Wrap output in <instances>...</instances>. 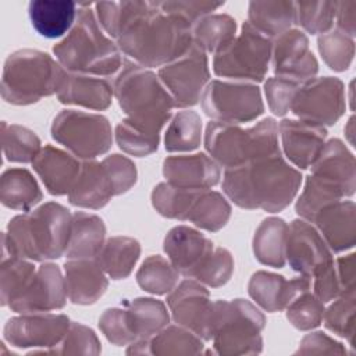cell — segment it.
Here are the masks:
<instances>
[{
    "instance_id": "obj_1",
    "label": "cell",
    "mask_w": 356,
    "mask_h": 356,
    "mask_svg": "<svg viewBox=\"0 0 356 356\" xmlns=\"http://www.w3.org/2000/svg\"><path fill=\"white\" fill-rule=\"evenodd\" d=\"M300 184V171L289 165L281 153L227 168L222 177V191L236 206L268 213L289 206Z\"/></svg>"
},
{
    "instance_id": "obj_2",
    "label": "cell",
    "mask_w": 356,
    "mask_h": 356,
    "mask_svg": "<svg viewBox=\"0 0 356 356\" xmlns=\"http://www.w3.org/2000/svg\"><path fill=\"white\" fill-rule=\"evenodd\" d=\"M115 43L134 63L145 68L163 67L185 54L193 44L192 25L164 10L160 1H149L147 10Z\"/></svg>"
},
{
    "instance_id": "obj_3",
    "label": "cell",
    "mask_w": 356,
    "mask_h": 356,
    "mask_svg": "<svg viewBox=\"0 0 356 356\" xmlns=\"http://www.w3.org/2000/svg\"><path fill=\"white\" fill-rule=\"evenodd\" d=\"M90 3L79 4L74 26L54 44L53 53L67 72L114 76L124 65L122 53L100 26Z\"/></svg>"
},
{
    "instance_id": "obj_4",
    "label": "cell",
    "mask_w": 356,
    "mask_h": 356,
    "mask_svg": "<svg viewBox=\"0 0 356 356\" xmlns=\"http://www.w3.org/2000/svg\"><path fill=\"white\" fill-rule=\"evenodd\" d=\"M72 214L56 202L13 217L1 235V245L17 256L33 261L54 260L65 254Z\"/></svg>"
},
{
    "instance_id": "obj_5",
    "label": "cell",
    "mask_w": 356,
    "mask_h": 356,
    "mask_svg": "<svg viewBox=\"0 0 356 356\" xmlns=\"http://www.w3.org/2000/svg\"><path fill=\"white\" fill-rule=\"evenodd\" d=\"M113 88L127 118L142 127L160 132L172 117L174 100L149 68L125 60L114 78Z\"/></svg>"
},
{
    "instance_id": "obj_6",
    "label": "cell",
    "mask_w": 356,
    "mask_h": 356,
    "mask_svg": "<svg viewBox=\"0 0 356 356\" xmlns=\"http://www.w3.org/2000/svg\"><path fill=\"white\" fill-rule=\"evenodd\" d=\"M67 71L50 54L22 49L11 53L3 67L1 97L15 106H26L58 93Z\"/></svg>"
},
{
    "instance_id": "obj_7",
    "label": "cell",
    "mask_w": 356,
    "mask_h": 356,
    "mask_svg": "<svg viewBox=\"0 0 356 356\" xmlns=\"http://www.w3.org/2000/svg\"><path fill=\"white\" fill-rule=\"evenodd\" d=\"M204 147L209 156L227 168L248 161L281 153L278 145V124L274 118H264L250 128L238 124L210 121L206 125Z\"/></svg>"
},
{
    "instance_id": "obj_8",
    "label": "cell",
    "mask_w": 356,
    "mask_h": 356,
    "mask_svg": "<svg viewBox=\"0 0 356 356\" xmlns=\"http://www.w3.org/2000/svg\"><path fill=\"white\" fill-rule=\"evenodd\" d=\"M264 314L249 300H216L213 342L220 355H254L261 350Z\"/></svg>"
},
{
    "instance_id": "obj_9",
    "label": "cell",
    "mask_w": 356,
    "mask_h": 356,
    "mask_svg": "<svg viewBox=\"0 0 356 356\" xmlns=\"http://www.w3.org/2000/svg\"><path fill=\"white\" fill-rule=\"evenodd\" d=\"M273 40L248 21L242 31L222 50L216 53L213 71L217 76L241 82H261L271 63Z\"/></svg>"
},
{
    "instance_id": "obj_10",
    "label": "cell",
    "mask_w": 356,
    "mask_h": 356,
    "mask_svg": "<svg viewBox=\"0 0 356 356\" xmlns=\"http://www.w3.org/2000/svg\"><path fill=\"white\" fill-rule=\"evenodd\" d=\"M50 132L56 142L83 160L107 153L113 143L110 121L96 113L63 110L54 117Z\"/></svg>"
},
{
    "instance_id": "obj_11",
    "label": "cell",
    "mask_w": 356,
    "mask_h": 356,
    "mask_svg": "<svg viewBox=\"0 0 356 356\" xmlns=\"http://www.w3.org/2000/svg\"><path fill=\"white\" fill-rule=\"evenodd\" d=\"M200 104L213 121L250 122L264 111L260 88L241 81H210L200 97Z\"/></svg>"
},
{
    "instance_id": "obj_12",
    "label": "cell",
    "mask_w": 356,
    "mask_h": 356,
    "mask_svg": "<svg viewBox=\"0 0 356 356\" xmlns=\"http://www.w3.org/2000/svg\"><path fill=\"white\" fill-rule=\"evenodd\" d=\"M345 108V88L342 81L335 76H314L305 81L291 104V111L298 120L320 127L334 125Z\"/></svg>"
},
{
    "instance_id": "obj_13",
    "label": "cell",
    "mask_w": 356,
    "mask_h": 356,
    "mask_svg": "<svg viewBox=\"0 0 356 356\" xmlns=\"http://www.w3.org/2000/svg\"><path fill=\"white\" fill-rule=\"evenodd\" d=\"M157 76L171 95L175 107H192L199 103L210 82L207 56L193 43L185 54L160 67Z\"/></svg>"
},
{
    "instance_id": "obj_14",
    "label": "cell",
    "mask_w": 356,
    "mask_h": 356,
    "mask_svg": "<svg viewBox=\"0 0 356 356\" xmlns=\"http://www.w3.org/2000/svg\"><path fill=\"white\" fill-rule=\"evenodd\" d=\"M65 314L21 313L10 318L3 330L4 341L17 348H40L31 353H47L58 345L70 328Z\"/></svg>"
},
{
    "instance_id": "obj_15",
    "label": "cell",
    "mask_w": 356,
    "mask_h": 356,
    "mask_svg": "<svg viewBox=\"0 0 356 356\" xmlns=\"http://www.w3.org/2000/svg\"><path fill=\"white\" fill-rule=\"evenodd\" d=\"M167 306L178 325L191 330L203 341L213 339L214 302L202 282L188 278L177 284L167 296Z\"/></svg>"
},
{
    "instance_id": "obj_16",
    "label": "cell",
    "mask_w": 356,
    "mask_h": 356,
    "mask_svg": "<svg viewBox=\"0 0 356 356\" xmlns=\"http://www.w3.org/2000/svg\"><path fill=\"white\" fill-rule=\"evenodd\" d=\"M271 67L275 75L300 83L314 78L318 63L309 49V39L300 29H288L274 38L271 44Z\"/></svg>"
},
{
    "instance_id": "obj_17",
    "label": "cell",
    "mask_w": 356,
    "mask_h": 356,
    "mask_svg": "<svg viewBox=\"0 0 356 356\" xmlns=\"http://www.w3.org/2000/svg\"><path fill=\"white\" fill-rule=\"evenodd\" d=\"M67 288L57 264L43 263L36 268L25 291L8 307L17 313H40L58 310L65 306Z\"/></svg>"
},
{
    "instance_id": "obj_18",
    "label": "cell",
    "mask_w": 356,
    "mask_h": 356,
    "mask_svg": "<svg viewBox=\"0 0 356 356\" xmlns=\"http://www.w3.org/2000/svg\"><path fill=\"white\" fill-rule=\"evenodd\" d=\"M285 259L292 270L312 277L332 260V254L317 228L303 218H296L288 225Z\"/></svg>"
},
{
    "instance_id": "obj_19",
    "label": "cell",
    "mask_w": 356,
    "mask_h": 356,
    "mask_svg": "<svg viewBox=\"0 0 356 356\" xmlns=\"http://www.w3.org/2000/svg\"><path fill=\"white\" fill-rule=\"evenodd\" d=\"M278 134L285 157L300 170L309 168L316 161L327 139L324 127L289 118L278 124Z\"/></svg>"
},
{
    "instance_id": "obj_20",
    "label": "cell",
    "mask_w": 356,
    "mask_h": 356,
    "mask_svg": "<svg viewBox=\"0 0 356 356\" xmlns=\"http://www.w3.org/2000/svg\"><path fill=\"white\" fill-rule=\"evenodd\" d=\"M163 248L178 273L186 278H193L195 273L214 250V243L195 228L177 225L167 232Z\"/></svg>"
},
{
    "instance_id": "obj_21",
    "label": "cell",
    "mask_w": 356,
    "mask_h": 356,
    "mask_svg": "<svg viewBox=\"0 0 356 356\" xmlns=\"http://www.w3.org/2000/svg\"><path fill=\"white\" fill-rule=\"evenodd\" d=\"M312 277L300 274L293 280L282 275L256 271L248 284L249 296L266 312L274 313L286 309V306L303 291L310 289Z\"/></svg>"
},
{
    "instance_id": "obj_22",
    "label": "cell",
    "mask_w": 356,
    "mask_h": 356,
    "mask_svg": "<svg viewBox=\"0 0 356 356\" xmlns=\"http://www.w3.org/2000/svg\"><path fill=\"white\" fill-rule=\"evenodd\" d=\"M167 182L191 189H210L218 184L220 165L206 153L170 156L163 161Z\"/></svg>"
},
{
    "instance_id": "obj_23",
    "label": "cell",
    "mask_w": 356,
    "mask_h": 356,
    "mask_svg": "<svg viewBox=\"0 0 356 356\" xmlns=\"http://www.w3.org/2000/svg\"><path fill=\"white\" fill-rule=\"evenodd\" d=\"M312 174L331 184L345 196H352L356 188L355 156L339 139L325 142L321 153L310 165Z\"/></svg>"
},
{
    "instance_id": "obj_24",
    "label": "cell",
    "mask_w": 356,
    "mask_h": 356,
    "mask_svg": "<svg viewBox=\"0 0 356 356\" xmlns=\"http://www.w3.org/2000/svg\"><path fill=\"white\" fill-rule=\"evenodd\" d=\"M32 167L50 195H68L81 170V163L74 154L51 145L40 149Z\"/></svg>"
},
{
    "instance_id": "obj_25",
    "label": "cell",
    "mask_w": 356,
    "mask_h": 356,
    "mask_svg": "<svg viewBox=\"0 0 356 356\" xmlns=\"http://www.w3.org/2000/svg\"><path fill=\"white\" fill-rule=\"evenodd\" d=\"M64 273L67 296L75 305L95 303L108 286L107 274L96 259H68Z\"/></svg>"
},
{
    "instance_id": "obj_26",
    "label": "cell",
    "mask_w": 356,
    "mask_h": 356,
    "mask_svg": "<svg viewBox=\"0 0 356 356\" xmlns=\"http://www.w3.org/2000/svg\"><path fill=\"white\" fill-rule=\"evenodd\" d=\"M331 252L341 253L353 248L356 241V206L339 200L323 209L313 221Z\"/></svg>"
},
{
    "instance_id": "obj_27",
    "label": "cell",
    "mask_w": 356,
    "mask_h": 356,
    "mask_svg": "<svg viewBox=\"0 0 356 356\" xmlns=\"http://www.w3.org/2000/svg\"><path fill=\"white\" fill-rule=\"evenodd\" d=\"M115 196L113 181L102 161L85 160L79 174L68 193L71 204L97 210L104 207Z\"/></svg>"
},
{
    "instance_id": "obj_28",
    "label": "cell",
    "mask_w": 356,
    "mask_h": 356,
    "mask_svg": "<svg viewBox=\"0 0 356 356\" xmlns=\"http://www.w3.org/2000/svg\"><path fill=\"white\" fill-rule=\"evenodd\" d=\"M114 96L113 83L107 78L67 72L57 99L64 104H75L90 110H106Z\"/></svg>"
},
{
    "instance_id": "obj_29",
    "label": "cell",
    "mask_w": 356,
    "mask_h": 356,
    "mask_svg": "<svg viewBox=\"0 0 356 356\" xmlns=\"http://www.w3.org/2000/svg\"><path fill=\"white\" fill-rule=\"evenodd\" d=\"M202 352V338L182 325H165L150 338L129 343L127 349L129 355H197Z\"/></svg>"
},
{
    "instance_id": "obj_30",
    "label": "cell",
    "mask_w": 356,
    "mask_h": 356,
    "mask_svg": "<svg viewBox=\"0 0 356 356\" xmlns=\"http://www.w3.org/2000/svg\"><path fill=\"white\" fill-rule=\"evenodd\" d=\"M78 8L79 4L67 0H33L28 6V15L39 35L54 39L71 31Z\"/></svg>"
},
{
    "instance_id": "obj_31",
    "label": "cell",
    "mask_w": 356,
    "mask_h": 356,
    "mask_svg": "<svg viewBox=\"0 0 356 356\" xmlns=\"http://www.w3.org/2000/svg\"><path fill=\"white\" fill-rule=\"evenodd\" d=\"M104 238L106 225L99 216L86 211H75L72 214L65 257L95 259L106 241Z\"/></svg>"
},
{
    "instance_id": "obj_32",
    "label": "cell",
    "mask_w": 356,
    "mask_h": 356,
    "mask_svg": "<svg viewBox=\"0 0 356 356\" xmlns=\"http://www.w3.org/2000/svg\"><path fill=\"white\" fill-rule=\"evenodd\" d=\"M43 199V193L33 178L25 168H8L0 178V200L13 210L29 211Z\"/></svg>"
},
{
    "instance_id": "obj_33",
    "label": "cell",
    "mask_w": 356,
    "mask_h": 356,
    "mask_svg": "<svg viewBox=\"0 0 356 356\" xmlns=\"http://www.w3.org/2000/svg\"><path fill=\"white\" fill-rule=\"evenodd\" d=\"M248 22L267 38H277L295 24V4L286 0L250 1Z\"/></svg>"
},
{
    "instance_id": "obj_34",
    "label": "cell",
    "mask_w": 356,
    "mask_h": 356,
    "mask_svg": "<svg viewBox=\"0 0 356 356\" xmlns=\"http://www.w3.org/2000/svg\"><path fill=\"white\" fill-rule=\"evenodd\" d=\"M288 224L278 217L264 218L253 236L254 257L264 266L281 268L285 266Z\"/></svg>"
},
{
    "instance_id": "obj_35",
    "label": "cell",
    "mask_w": 356,
    "mask_h": 356,
    "mask_svg": "<svg viewBox=\"0 0 356 356\" xmlns=\"http://www.w3.org/2000/svg\"><path fill=\"white\" fill-rule=\"evenodd\" d=\"M140 256V245L131 236H111L104 241L95 257L107 277L113 280L127 278Z\"/></svg>"
},
{
    "instance_id": "obj_36",
    "label": "cell",
    "mask_w": 356,
    "mask_h": 356,
    "mask_svg": "<svg viewBox=\"0 0 356 356\" xmlns=\"http://www.w3.org/2000/svg\"><path fill=\"white\" fill-rule=\"evenodd\" d=\"M36 267L28 259L17 256L14 252L1 246L0 268V300L1 306H8L28 286Z\"/></svg>"
},
{
    "instance_id": "obj_37",
    "label": "cell",
    "mask_w": 356,
    "mask_h": 356,
    "mask_svg": "<svg viewBox=\"0 0 356 356\" xmlns=\"http://www.w3.org/2000/svg\"><path fill=\"white\" fill-rule=\"evenodd\" d=\"M236 21L228 14H210L192 25V40L204 53H218L236 36Z\"/></svg>"
},
{
    "instance_id": "obj_38",
    "label": "cell",
    "mask_w": 356,
    "mask_h": 356,
    "mask_svg": "<svg viewBox=\"0 0 356 356\" xmlns=\"http://www.w3.org/2000/svg\"><path fill=\"white\" fill-rule=\"evenodd\" d=\"M204 189H191L160 182L152 192V204L159 214L167 218L188 221V217Z\"/></svg>"
},
{
    "instance_id": "obj_39",
    "label": "cell",
    "mask_w": 356,
    "mask_h": 356,
    "mask_svg": "<svg viewBox=\"0 0 356 356\" xmlns=\"http://www.w3.org/2000/svg\"><path fill=\"white\" fill-rule=\"evenodd\" d=\"M96 18L103 31L118 39L125 29L149 7V1H100L95 3Z\"/></svg>"
},
{
    "instance_id": "obj_40",
    "label": "cell",
    "mask_w": 356,
    "mask_h": 356,
    "mask_svg": "<svg viewBox=\"0 0 356 356\" xmlns=\"http://www.w3.org/2000/svg\"><path fill=\"white\" fill-rule=\"evenodd\" d=\"M202 142V118L193 110H182L170 118L164 136L167 152H192Z\"/></svg>"
},
{
    "instance_id": "obj_41",
    "label": "cell",
    "mask_w": 356,
    "mask_h": 356,
    "mask_svg": "<svg viewBox=\"0 0 356 356\" xmlns=\"http://www.w3.org/2000/svg\"><path fill=\"white\" fill-rule=\"evenodd\" d=\"M124 306L128 307L134 330L138 339L150 338L168 324L170 314L165 305L154 298H136L125 300Z\"/></svg>"
},
{
    "instance_id": "obj_42",
    "label": "cell",
    "mask_w": 356,
    "mask_h": 356,
    "mask_svg": "<svg viewBox=\"0 0 356 356\" xmlns=\"http://www.w3.org/2000/svg\"><path fill=\"white\" fill-rule=\"evenodd\" d=\"M343 197L339 189L321 178L310 174L306 178L303 191L298 197L295 210L298 216L309 222H313L316 216L327 206L339 202Z\"/></svg>"
},
{
    "instance_id": "obj_43",
    "label": "cell",
    "mask_w": 356,
    "mask_h": 356,
    "mask_svg": "<svg viewBox=\"0 0 356 356\" xmlns=\"http://www.w3.org/2000/svg\"><path fill=\"white\" fill-rule=\"evenodd\" d=\"M179 273L172 263L159 254L149 256L145 259L136 273L138 285L154 295L170 293L178 284Z\"/></svg>"
},
{
    "instance_id": "obj_44",
    "label": "cell",
    "mask_w": 356,
    "mask_h": 356,
    "mask_svg": "<svg viewBox=\"0 0 356 356\" xmlns=\"http://www.w3.org/2000/svg\"><path fill=\"white\" fill-rule=\"evenodd\" d=\"M1 145L4 157L11 163H32L40 152V139L26 127L1 122Z\"/></svg>"
},
{
    "instance_id": "obj_45",
    "label": "cell",
    "mask_w": 356,
    "mask_h": 356,
    "mask_svg": "<svg viewBox=\"0 0 356 356\" xmlns=\"http://www.w3.org/2000/svg\"><path fill=\"white\" fill-rule=\"evenodd\" d=\"M229 217L231 206L228 200L220 192L204 189L195 203L188 221L202 229L216 232L228 222Z\"/></svg>"
},
{
    "instance_id": "obj_46",
    "label": "cell",
    "mask_w": 356,
    "mask_h": 356,
    "mask_svg": "<svg viewBox=\"0 0 356 356\" xmlns=\"http://www.w3.org/2000/svg\"><path fill=\"white\" fill-rule=\"evenodd\" d=\"M160 132L142 127L129 118L122 120L115 128V142L127 154L143 157L157 150Z\"/></svg>"
},
{
    "instance_id": "obj_47",
    "label": "cell",
    "mask_w": 356,
    "mask_h": 356,
    "mask_svg": "<svg viewBox=\"0 0 356 356\" xmlns=\"http://www.w3.org/2000/svg\"><path fill=\"white\" fill-rule=\"evenodd\" d=\"M338 1H296L295 24L312 35H323L332 26Z\"/></svg>"
},
{
    "instance_id": "obj_48",
    "label": "cell",
    "mask_w": 356,
    "mask_h": 356,
    "mask_svg": "<svg viewBox=\"0 0 356 356\" xmlns=\"http://www.w3.org/2000/svg\"><path fill=\"white\" fill-rule=\"evenodd\" d=\"M317 44L324 63L331 70L341 72L349 68L355 54L353 38L335 28L320 35Z\"/></svg>"
},
{
    "instance_id": "obj_49",
    "label": "cell",
    "mask_w": 356,
    "mask_h": 356,
    "mask_svg": "<svg viewBox=\"0 0 356 356\" xmlns=\"http://www.w3.org/2000/svg\"><path fill=\"white\" fill-rule=\"evenodd\" d=\"M324 314V303L310 292V289L299 293L286 306V318L289 323L300 330L307 331L321 324Z\"/></svg>"
},
{
    "instance_id": "obj_50",
    "label": "cell",
    "mask_w": 356,
    "mask_h": 356,
    "mask_svg": "<svg viewBox=\"0 0 356 356\" xmlns=\"http://www.w3.org/2000/svg\"><path fill=\"white\" fill-rule=\"evenodd\" d=\"M328 309H324L323 321L327 330L343 337L352 342L355 332V293L341 295L331 300Z\"/></svg>"
},
{
    "instance_id": "obj_51",
    "label": "cell",
    "mask_w": 356,
    "mask_h": 356,
    "mask_svg": "<svg viewBox=\"0 0 356 356\" xmlns=\"http://www.w3.org/2000/svg\"><path fill=\"white\" fill-rule=\"evenodd\" d=\"M99 328L111 343L118 346L138 341L127 306L104 310L99 318Z\"/></svg>"
},
{
    "instance_id": "obj_52",
    "label": "cell",
    "mask_w": 356,
    "mask_h": 356,
    "mask_svg": "<svg viewBox=\"0 0 356 356\" xmlns=\"http://www.w3.org/2000/svg\"><path fill=\"white\" fill-rule=\"evenodd\" d=\"M234 271V259L225 248H214L209 257L195 273L193 280L203 285L218 288L227 284Z\"/></svg>"
},
{
    "instance_id": "obj_53",
    "label": "cell",
    "mask_w": 356,
    "mask_h": 356,
    "mask_svg": "<svg viewBox=\"0 0 356 356\" xmlns=\"http://www.w3.org/2000/svg\"><path fill=\"white\" fill-rule=\"evenodd\" d=\"M100 350V341L92 328L79 323H71L61 342L47 350V353L97 355Z\"/></svg>"
},
{
    "instance_id": "obj_54",
    "label": "cell",
    "mask_w": 356,
    "mask_h": 356,
    "mask_svg": "<svg viewBox=\"0 0 356 356\" xmlns=\"http://www.w3.org/2000/svg\"><path fill=\"white\" fill-rule=\"evenodd\" d=\"M300 82L286 76H271L264 82V95L268 108L274 115L282 117L291 110L292 100Z\"/></svg>"
},
{
    "instance_id": "obj_55",
    "label": "cell",
    "mask_w": 356,
    "mask_h": 356,
    "mask_svg": "<svg viewBox=\"0 0 356 356\" xmlns=\"http://www.w3.org/2000/svg\"><path fill=\"white\" fill-rule=\"evenodd\" d=\"M104 168L107 170L115 191V196L128 192L138 178L136 165L131 159L122 154H110L102 160Z\"/></svg>"
},
{
    "instance_id": "obj_56",
    "label": "cell",
    "mask_w": 356,
    "mask_h": 356,
    "mask_svg": "<svg viewBox=\"0 0 356 356\" xmlns=\"http://www.w3.org/2000/svg\"><path fill=\"white\" fill-rule=\"evenodd\" d=\"M312 277L314 278V281H313L314 292L313 293L323 303L331 302L335 298L342 295L334 259L331 261H328L327 264H324L323 267H320Z\"/></svg>"
},
{
    "instance_id": "obj_57",
    "label": "cell",
    "mask_w": 356,
    "mask_h": 356,
    "mask_svg": "<svg viewBox=\"0 0 356 356\" xmlns=\"http://www.w3.org/2000/svg\"><path fill=\"white\" fill-rule=\"evenodd\" d=\"M160 3L164 10L179 15L191 25H193L203 17L213 14V11H217L220 7L224 6V3H214V1H160Z\"/></svg>"
},
{
    "instance_id": "obj_58",
    "label": "cell",
    "mask_w": 356,
    "mask_h": 356,
    "mask_svg": "<svg viewBox=\"0 0 356 356\" xmlns=\"http://www.w3.org/2000/svg\"><path fill=\"white\" fill-rule=\"evenodd\" d=\"M296 353H339V355H343V353H346V350H345V348H342V343L334 341L327 334L317 331V332L307 334L302 339Z\"/></svg>"
},
{
    "instance_id": "obj_59",
    "label": "cell",
    "mask_w": 356,
    "mask_h": 356,
    "mask_svg": "<svg viewBox=\"0 0 356 356\" xmlns=\"http://www.w3.org/2000/svg\"><path fill=\"white\" fill-rule=\"evenodd\" d=\"M334 261L338 274V281L341 285V293H355V254L349 253L346 256L338 257Z\"/></svg>"
},
{
    "instance_id": "obj_60",
    "label": "cell",
    "mask_w": 356,
    "mask_h": 356,
    "mask_svg": "<svg viewBox=\"0 0 356 356\" xmlns=\"http://www.w3.org/2000/svg\"><path fill=\"white\" fill-rule=\"evenodd\" d=\"M335 19H337V29L353 38L356 35V1L355 0L338 1Z\"/></svg>"
},
{
    "instance_id": "obj_61",
    "label": "cell",
    "mask_w": 356,
    "mask_h": 356,
    "mask_svg": "<svg viewBox=\"0 0 356 356\" xmlns=\"http://www.w3.org/2000/svg\"><path fill=\"white\" fill-rule=\"evenodd\" d=\"M348 127H349V129H348V128H345V134H348V136H349V142H350V143H353V139H352V135H353V117H350V118H349V121H348Z\"/></svg>"
}]
</instances>
